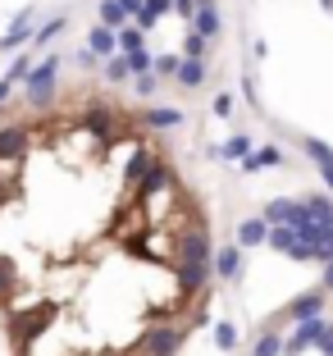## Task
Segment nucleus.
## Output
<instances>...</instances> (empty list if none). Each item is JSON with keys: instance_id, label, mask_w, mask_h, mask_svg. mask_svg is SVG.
I'll return each mask as SVG.
<instances>
[{"instance_id": "nucleus-16", "label": "nucleus", "mask_w": 333, "mask_h": 356, "mask_svg": "<svg viewBox=\"0 0 333 356\" xmlns=\"http://www.w3.org/2000/svg\"><path fill=\"white\" fill-rule=\"evenodd\" d=\"M128 78H133L128 55H124V60H115V55H110V60H105V83H128Z\"/></svg>"}, {"instance_id": "nucleus-8", "label": "nucleus", "mask_w": 333, "mask_h": 356, "mask_svg": "<svg viewBox=\"0 0 333 356\" xmlns=\"http://www.w3.org/2000/svg\"><path fill=\"white\" fill-rule=\"evenodd\" d=\"M206 74H210V69H206V60H192V55H188V60H183V64H178V83H183V87H201V83H206Z\"/></svg>"}, {"instance_id": "nucleus-34", "label": "nucleus", "mask_w": 333, "mask_h": 356, "mask_svg": "<svg viewBox=\"0 0 333 356\" xmlns=\"http://www.w3.org/2000/svg\"><path fill=\"white\" fill-rule=\"evenodd\" d=\"M320 174H324V183H329V188H333V165H329V169H320Z\"/></svg>"}, {"instance_id": "nucleus-14", "label": "nucleus", "mask_w": 333, "mask_h": 356, "mask_svg": "<svg viewBox=\"0 0 333 356\" xmlns=\"http://www.w3.org/2000/svg\"><path fill=\"white\" fill-rule=\"evenodd\" d=\"M247 151H251V137H247V133H238V137H229V142L219 147V156H224V160H242Z\"/></svg>"}, {"instance_id": "nucleus-31", "label": "nucleus", "mask_w": 333, "mask_h": 356, "mask_svg": "<svg viewBox=\"0 0 333 356\" xmlns=\"http://www.w3.org/2000/svg\"><path fill=\"white\" fill-rule=\"evenodd\" d=\"M10 92H14V78H0V105L10 101Z\"/></svg>"}, {"instance_id": "nucleus-18", "label": "nucleus", "mask_w": 333, "mask_h": 356, "mask_svg": "<svg viewBox=\"0 0 333 356\" xmlns=\"http://www.w3.org/2000/svg\"><path fill=\"white\" fill-rule=\"evenodd\" d=\"M215 343H219V352H233V347H238V329H233L229 320H219L215 325Z\"/></svg>"}, {"instance_id": "nucleus-4", "label": "nucleus", "mask_w": 333, "mask_h": 356, "mask_svg": "<svg viewBox=\"0 0 333 356\" xmlns=\"http://www.w3.org/2000/svg\"><path fill=\"white\" fill-rule=\"evenodd\" d=\"M324 297H329V288H315V293H302L297 302L288 306V315H292V320H311V315H320V311H324Z\"/></svg>"}, {"instance_id": "nucleus-9", "label": "nucleus", "mask_w": 333, "mask_h": 356, "mask_svg": "<svg viewBox=\"0 0 333 356\" xmlns=\"http://www.w3.org/2000/svg\"><path fill=\"white\" fill-rule=\"evenodd\" d=\"M297 201H270V206H265V224H292L297 220Z\"/></svg>"}, {"instance_id": "nucleus-17", "label": "nucleus", "mask_w": 333, "mask_h": 356, "mask_svg": "<svg viewBox=\"0 0 333 356\" xmlns=\"http://www.w3.org/2000/svg\"><path fill=\"white\" fill-rule=\"evenodd\" d=\"M306 210H311L315 224H333V201L329 197H311V201H306Z\"/></svg>"}, {"instance_id": "nucleus-5", "label": "nucleus", "mask_w": 333, "mask_h": 356, "mask_svg": "<svg viewBox=\"0 0 333 356\" xmlns=\"http://www.w3.org/2000/svg\"><path fill=\"white\" fill-rule=\"evenodd\" d=\"M215 274L224 283L238 279V274H242V247H219V252H215Z\"/></svg>"}, {"instance_id": "nucleus-26", "label": "nucleus", "mask_w": 333, "mask_h": 356, "mask_svg": "<svg viewBox=\"0 0 333 356\" xmlns=\"http://www.w3.org/2000/svg\"><path fill=\"white\" fill-rule=\"evenodd\" d=\"M215 115H219V119H229V115H233V96H229V92L215 96Z\"/></svg>"}, {"instance_id": "nucleus-11", "label": "nucleus", "mask_w": 333, "mask_h": 356, "mask_svg": "<svg viewBox=\"0 0 333 356\" xmlns=\"http://www.w3.org/2000/svg\"><path fill=\"white\" fill-rule=\"evenodd\" d=\"M192 28L206 32V37H215V32H219V14H215V5H210V0H206V5H197V14H192Z\"/></svg>"}, {"instance_id": "nucleus-33", "label": "nucleus", "mask_w": 333, "mask_h": 356, "mask_svg": "<svg viewBox=\"0 0 333 356\" xmlns=\"http://www.w3.org/2000/svg\"><path fill=\"white\" fill-rule=\"evenodd\" d=\"M119 5H124L128 14H137V10H142V0H119Z\"/></svg>"}, {"instance_id": "nucleus-10", "label": "nucleus", "mask_w": 333, "mask_h": 356, "mask_svg": "<svg viewBox=\"0 0 333 356\" xmlns=\"http://www.w3.org/2000/svg\"><path fill=\"white\" fill-rule=\"evenodd\" d=\"M87 46H92L96 55H115V46H119V37H115V28H92V37H87Z\"/></svg>"}, {"instance_id": "nucleus-6", "label": "nucleus", "mask_w": 333, "mask_h": 356, "mask_svg": "<svg viewBox=\"0 0 333 356\" xmlns=\"http://www.w3.org/2000/svg\"><path fill=\"white\" fill-rule=\"evenodd\" d=\"M265 165H283V151L261 147V151H247V156H242V169H247V174H261Z\"/></svg>"}, {"instance_id": "nucleus-7", "label": "nucleus", "mask_w": 333, "mask_h": 356, "mask_svg": "<svg viewBox=\"0 0 333 356\" xmlns=\"http://www.w3.org/2000/svg\"><path fill=\"white\" fill-rule=\"evenodd\" d=\"M261 242H270V224H265V215H261V220H247L238 229V247H261Z\"/></svg>"}, {"instance_id": "nucleus-30", "label": "nucleus", "mask_w": 333, "mask_h": 356, "mask_svg": "<svg viewBox=\"0 0 333 356\" xmlns=\"http://www.w3.org/2000/svg\"><path fill=\"white\" fill-rule=\"evenodd\" d=\"M23 37H28V23H19V28H14V32H10V37H5V42H10V46H19V42H23Z\"/></svg>"}, {"instance_id": "nucleus-22", "label": "nucleus", "mask_w": 333, "mask_h": 356, "mask_svg": "<svg viewBox=\"0 0 333 356\" xmlns=\"http://www.w3.org/2000/svg\"><path fill=\"white\" fill-rule=\"evenodd\" d=\"M183 51H188L192 60H201V55H206V32H197V28H192L188 37H183Z\"/></svg>"}, {"instance_id": "nucleus-23", "label": "nucleus", "mask_w": 333, "mask_h": 356, "mask_svg": "<svg viewBox=\"0 0 333 356\" xmlns=\"http://www.w3.org/2000/svg\"><path fill=\"white\" fill-rule=\"evenodd\" d=\"M128 69H133V74H151V55L133 51V55H128Z\"/></svg>"}, {"instance_id": "nucleus-15", "label": "nucleus", "mask_w": 333, "mask_h": 356, "mask_svg": "<svg viewBox=\"0 0 333 356\" xmlns=\"http://www.w3.org/2000/svg\"><path fill=\"white\" fill-rule=\"evenodd\" d=\"M302 147H306V156H311V160H315V165H320V169H329V165H333V151L324 147L320 137H306Z\"/></svg>"}, {"instance_id": "nucleus-19", "label": "nucleus", "mask_w": 333, "mask_h": 356, "mask_svg": "<svg viewBox=\"0 0 333 356\" xmlns=\"http://www.w3.org/2000/svg\"><path fill=\"white\" fill-rule=\"evenodd\" d=\"M146 124H151V128H178V124H183V115H178V110H151Z\"/></svg>"}, {"instance_id": "nucleus-24", "label": "nucleus", "mask_w": 333, "mask_h": 356, "mask_svg": "<svg viewBox=\"0 0 333 356\" xmlns=\"http://www.w3.org/2000/svg\"><path fill=\"white\" fill-rule=\"evenodd\" d=\"M137 78V96H156V74H133Z\"/></svg>"}, {"instance_id": "nucleus-1", "label": "nucleus", "mask_w": 333, "mask_h": 356, "mask_svg": "<svg viewBox=\"0 0 333 356\" xmlns=\"http://www.w3.org/2000/svg\"><path fill=\"white\" fill-rule=\"evenodd\" d=\"M55 74H60V55H46L37 69H28V101L37 105V110H46L51 105V96H55Z\"/></svg>"}, {"instance_id": "nucleus-32", "label": "nucleus", "mask_w": 333, "mask_h": 356, "mask_svg": "<svg viewBox=\"0 0 333 356\" xmlns=\"http://www.w3.org/2000/svg\"><path fill=\"white\" fill-rule=\"evenodd\" d=\"M324 288H329V293H333V256H329V261H324Z\"/></svg>"}, {"instance_id": "nucleus-12", "label": "nucleus", "mask_w": 333, "mask_h": 356, "mask_svg": "<svg viewBox=\"0 0 333 356\" xmlns=\"http://www.w3.org/2000/svg\"><path fill=\"white\" fill-rule=\"evenodd\" d=\"M247 356H283V338L279 334H261L256 343H251Z\"/></svg>"}, {"instance_id": "nucleus-25", "label": "nucleus", "mask_w": 333, "mask_h": 356, "mask_svg": "<svg viewBox=\"0 0 333 356\" xmlns=\"http://www.w3.org/2000/svg\"><path fill=\"white\" fill-rule=\"evenodd\" d=\"M60 32H64V23H60V19H55V23H46V28L37 32V46H46L51 37H60Z\"/></svg>"}, {"instance_id": "nucleus-20", "label": "nucleus", "mask_w": 333, "mask_h": 356, "mask_svg": "<svg viewBox=\"0 0 333 356\" xmlns=\"http://www.w3.org/2000/svg\"><path fill=\"white\" fill-rule=\"evenodd\" d=\"M115 37H119V51H128V55L142 51V28H119Z\"/></svg>"}, {"instance_id": "nucleus-21", "label": "nucleus", "mask_w": 333, "mask_h": 356, "mask_svg": "<svg viewBox=\"0 0 333 356\" xmlns=\"http://www.w3.org/2000/svg\"><path fill=\"white\" fill-rule=\"evenodd\" d=\"M178 55H156V60H151V69H156V78H174L178 74Z\"/></svg>"}, {"instance_id": "nucleus-28", "label": "nucleus", "mask_w": 333, "mask_h": 356, "mask_svg": "<svg viewBox=\"0 0 333 356\" xmlns=\"http://www.w3.org/2000/svg\"><path fill=\"white\" fill-rule=\"evenodd\" d=\"M174 10L183 14V19H188V23H192V14H197V0H174Z\"/></svg>"}, {"instance_id": "nucleus-27", "label": "nucleus", "mask_w": 333, "mask_h": 356, "mask_svg": "<svg viewBox=\"0 0 333 356\" xmlns=\"http://www.w3.org/2000/svg\"><path fill=\"white\" fill-rule=\"evenodd\" d=\"M78 64H83V69H96V64H101V55L87 46V51H78Z\"/></svg>"}, {"instance_id": "nucleus-3", "label": "nucleus", "mask_w": 333, "mask_h": 356, "mask_svg": "<svg viewBox=\"0 0 333 356\" xmlns=\"http://www.w3.org/2000/svg\"><path fill=\"white\" fill-rule=\"evenodd\" d=\"M32 142V124H10V128H0V160H14L23 156Z\"/></svg>"}, {"instance_id": "nucleus-2", "label": "nucleus", "mask_w": 333, "mask_h": 356, "mask_svg": "<svg viewBox=\"0 0 333 356\" xmlns=\"http://www.w3.org/2000/svg\"><path fill=\"white\" fill-rule=\"evenodd\" d=\"M324 329H329V325H324L320 315L302 320V329H297V334H292V338H283V352H288V356H302L306 347H315V343H320V334H324Z\"/></svg>"}, {"instance_id": "nucleus-13", "label": "nucleus", "mask_w": 333, "mask_h": 356, "mask_svg": "<svg viewBox=\"0 0 333 356\" xmlns=\"http://www.w3.org/2000/svg\"><path fill=\"white\" fill-rule=\"evenodd\" d=\"M101 23H105V28H124V23H128V10H124V5H119V0H105V5H101Z\"/></svg>"}, {"instance_id": "nucleus-29", "label": "nucleus", "mask_w": 333, "mask_h": 356, "mask_svg": "<svg viewBox=\"0 0 333 356\" xmlns=\"http://www.w3.org/2000/svg\"><path fill=\"white\" fill-rule=\"evenodd\" d=\"M315 347H320L324 356H333V329H324V334H320V343H315Z\"/></svg>"}]
</instances>
